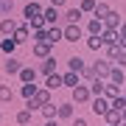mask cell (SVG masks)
I'll return each instance as SVG.
<instances>
[{"instance_id": "34", "label": "cell", "mask_w": 126, "mask_h": 126, "mask_svg": "<svg viewBox=\"0 0 126 126\" xmlns=\"http://www.w3.org/2000/svg\"><path fill=\"white\" fill-rule=\"evenodd\" d=\"M93 79H98V76H95V67H93V64H87V67L81 70V81H87V84H90Z\"/></svg>"}, {"instance_id": "18", "label": "cell", "mask_w": 126, "mask_h": 126, "mask_svg": "<svg viewBox=\"0 0 126 126\" xmlns=\"http://www.w3.org/2000/svg\"><path fill=\"white\" fill-rule=\"evenodd\" d=\"M64 39V31H62V25H48V42L53 45V42H62Z\"/></svg>"}, {"instance_id": "2", "label": "cell", "mask_w": 126, "mask_h": 126, "mask_svg": "<svg viewBox=\"0 0 126 126\" xmlns=\"http://www.w3.org/2000/svg\"><path fill=\"white\" fill-rule=\"evenodd\" d=\"M62 31H64V42H79V39H84V31H81L79 23H64Z\"/></svg>"}, {"instance_id": "21", "label": "cell", "mask_w": 126, "mask_h": 126, "mask_svg": "<svg viewBox=\"0 0 126 126\" xmlns=\"http://www.w3.org/2000/svg\"><path fill=\"white\" fill-rule=\"evenodd\" d=\"M104 121H107V123H121V121H123V118H121V109L109 104V109H107V115H104Z\"/></svg>"}, {"instance_id": "46", "label": "cell", "mask_w": 126, "mask_h": 126, "mask_svg": "<svg viewBox=\"0 0 126 126\" xmlns=\"http://www.w3.org/2000/svg\"><path fill=\"white\" fill-rule=\"evenodd\" d=\"M121 118H123V123H126V107H123V109H121Z\"/></svg>"}, {"instance_id": "48", "label": "cell", "mask_w": 126, "mask_h": 126, "mask_svg": "<svg viewBox=\"0 0 126 126\" xmlns=\"http://www.w3.org/2000/svg\"><path fill=\"white\" fill-rule=\"evenodd\" d=\"M0 123H3V112H0Z\"/></svg>"}, {"instance_id": "32", "label": "cell", "mask_w": 126, "mask_h": 126, "mask_svg": "<svg viewBox=\"0 0 126 126\" xmlns=\"http://www.w3.org/2000/svg\"><path fill=\"white\" fill-rule=\"evenodd\" d=\"M53 90H48V87H39V93H36V101L42 104V107H45V104H50L53 101V95H50Z\"/></svg>"}, {"instance_id": "42", "label": "cell", "mask_w": 126, "mask_h": 126, "mask_svg": "<svg viewBox=\"0 0 126 126\" xmlns=\"http://www.w3.org/2000/svg\"><path fill=\"white\" fill-rule=\"evenodd\" d=\"M118 45H121V48H126V36H123V34H118Z\"/></svg>"}, {"instance_id": "23", "label": "cell", "mask_w": 126, "mask_h": 126, "mask_svg": "<svg viewBox=\"0 0 126 126\" xmlns=\"http://www.w3.org/2000/svg\"><path fill=\"white\" fill-rule=\"evenodd\" d=\"M104 95H107L109 101L118 98V95H121V84H115V81H107V87H104Z\"/></svg>"}, {"instance_id": "14", "label": "cell", "mask_w": 126, "mask_h": 126, "mask_svg": "<svg viewBox=\"0 0 126 126\" xmlns=\"http://www.w3.org/2000/svg\"><path fill=\"white\" fill-rule=\"evenodd\" d=\"M42 87H48V90H59V87H64V81H62V76H59V73H48Z\"/></svg>"}, {"instance_id": "10", "label": "cell", "mask_w": 126, "mask_h": 126, "mask_svg": "<svg viewBox=\"0 0 126 126\" xmlns=\"http://www.w3.org/2000/svg\"><path fill=\"white\" fill-rule=\"evenodd\" d=\"M50 48H53L50 42H34V56H36V59H48L50 53H53Z\"/></svg>"}, {"instance_id": "39", "label": "cell", "mask_w": 126, "mask_h": 126, "mask_svg": "<svg viewBox=\"0 0 126 126\" xmlns=\"http://www.w3.org/2000/svg\"><path fill=\"white\" fill-rule=\"evenodd\" d=\"M109 104H112V107H118V109H123V107H126V95L121 93V95H118V98H112Z\"/></svg>"}, {"instance_id": "7", "label": "cell", "mask_w": 126, "mask_h": 126, "mask_svg": "<svg viewBox=\"0 0 126 126\" xmlns=\"http://www.w3.org/2000/svg\"><path fill=\"white\" fill-rule=\"evenodd\" d=\"M42 17H45L48 25H59V20H62V14H59V6H48L45 11H42Z\"/></svg>"}, {"instance_id": "45", "label": "cell", "mask_w": 126, "mask_h": 126, "mask_svg": "<svg viewBox=\"0 0 126 126\" xmlns=\"http://www.w3.org/2000/svg\"><path fill=\"white\" fill-rule=\"evenodd\" d=\"M121 34L126 36V20H123V23H121Z\"/></svg>"}, {"instance_id": "47", "label": "cell", "mask_w": 126, "mask_h": 126, "mask_svg": "<svg viewBox=\"0 0 126 126\" xmlns=\"http://www.w3.org/2000/svg\"><path fill=\"white\" fill-rule=\"evenodd\" d=\"M107 126H121V123H107Z\"/></svg>"}, {"instance_id": "3", "label": "cell", "mask_w": 126, "mask_h": 126, "mask_svg": "<svg viewBox=\"0 0 126 126\" xmlns=\"http://www.w3.org/2000/svg\"><path fill=\"white\" fill-rule=\"evenodd\" d=\"M90 109H93L98 118H104V115H107V109H109V98H107V95H93Z\"/></svg>"}, {"instance_id": "29", "label": "cell", "mask_w": 126, "mask_h": 126, "mask_svg": "<svg viewBox=\"0 0 126 126\" xmlns=\"http://www.w3.org/2000/svg\"><path fill=\"white\" fill-rule=\"evenodd\" d=\"M104 87H107V79H93L90 81V93L93 95H104Z\"/></svg>"}, {"instance_id": "9", "label": "cell", "mask_w": 126, "mask_h": 126, "mask_svg": "<svg viewBox=\"0 0 126 126\" xmlns=\"http://www.w3.org/2000/svg\"><path fill=\"white\" fill-rule=\"evenodd\" d=\"M14 39H17V45H23V42H31V25H17V31H14Z\"/></svg>"}, {"instance_id": "13", "label": "cell", "mask_w": 126, "mask_h": 126, "mask_svg": "<svg viewBox=\"0 0 126 126\" xmlns=\"http://www.w3.org/2000/svg\"><path fill=\"white\" fill-rule=\"evenodd\" d=\"M39 73H42V76H48V73H56V56H53V53H50L48 59H42V62H39Z\"/></svg>"}, {"instance_id": "35", "label": "cell", "mask_w": 126, "mask_h": 126, "mask_svg": "<svg viewBox=\"0 0 126 126\" xmlns=\"http://www.w3.org/2000/svg\"><path fill=\"white\" fill-rule=\"evenodd\" d=\"M11 11H14V0H0V14H3V17H9Z\"/></svg>"}, {"instance_id": "31", "label": "cell", "mask_w": 126, "mask_h": 126, "mask_svg": "<svg viewBox=\"0 0 126 126\" xmlns=\"http://www.w3.org/2000/svg\"><path fill=\"white\" fill-rule=\"evenodd\" d=\"M104 23H107V28H121V14H118V11H109L107 17H104Z\"/></svg>"}, {"instance_id": "38", "label": "cell", "mask_w": 126, "mask_h": 126, "mask_svg": "<svg viewBox=\"0 0 126 126\" xmlns=\"http://www.w3.org/2000/svg\"><path fill=\"white\" fill-rule=\"evenodd\" d=\"M84 14H93V9H95V0H81V6H79Z\"/></svg>"}, {"instance_id": "40", "label": "cell", "mask_w": 126, "mask_h": 126, "mask_svg": "<svg viewBox=\"0 0 126 126\" xmlns=\"http://www.w3.org/2000/svg\"><path fill=\"white\" fill-rule=\"evenodd\" d=\"M115 64H121V67H126V48H121V53H118Z\"/></svg>"}, {"instance_id": "30", "label": "cell", "mask_w": 126, "mask_h": 126, "mask_svg": "<svg viewBox=\"0 0 126 126\" xmlns=\"http://www.w3.org/2000/svg\"><path fill=\"white\" fill-rule=\"evenodd\" d=\"M17 76H20V81H23V84H28V81H36V70H34V67H23Z\"/></svg>"}, {"instance_id": "1", "label": "cell", "mask_w": 126, "mask_h": 126, "mask_svg": "<svg viewBox=\"0 0 126 126\" xmlns=\"http://www.w3.org/2000/svg\"><path fill=\"white\" fill-rule=\"evenodd\" d=\"M70 101H73V104H90V101H93L90 84H84V81H81V84H76V87L70 90Z\"/></svg>"}, {"instance_id": "22", "label": "cell", "mask_w": 126, "mask_h": 126, "mask_svg": "<svg viewBox=\"0 0 126 126\" xmlns=\"http://www.w3.org/2000/svg\"><path fill=\"white\" fill-rule=\"evenodd\" d=\"M87 48H90L93 53H98V50H104V39L95 36V34H90V36H87Z\"/></svg>"}, {"instance_id": "12", "label": "cell", "mask_w": 126, "mask_h": 126, "mask_svg": "<svg viewBox=\"0 0 126 126\" xmlns=\"http://www.w3.org/2000/svg\"><path fill=\"white\" fill-rule=\"evenodd\" d=\"M118 34H121V28H104V34H101L104 48L107 45H118Z\"/></svg>"}, {"instance_id": "15", "label": "cell", "mask_w": 126, "mask_h": 126, "mask_svg": "<svg viewBox=\"0 0 126 126\" xmlns=\"http://www.w3.org/2000/svg\"><path fill=\"white\" fill-rule=\"evenodd\" d=\"M42 11H45V9H42L39 3H28L25 9H23V17L25 20H34V17H42Z\"/></svg>"}, {"instance_id": "36", "label": "cell", "mask_w": 126, "mask_h": 126, "mask_svg": "<svg viewBox=\"0 0 126 126\" xmlns=\"http://www.w3.org/2000/svg\"><path fill=\"white\" fill-rule=\"evenodd\" d=\"M118 53H121V45H107V59L115 64V59H118Z\"/></svg>"}, {"instance_id": "8", "label": "cell", "mask_w": 126, "mask_h": 126, "mask_svg": "<svg viewBox=\"0 0 126 126\" xmlns=\"http://www.w3.org/2000/svg\"><path fill=\"white\" fill-rule=\"evenodd\" d=\"M104 28H107V23H104V20H98V17H90V20H87V34L101 36V34H104Z\"/></svg>"}, {"instance_id": "25", "label": "cell", "mask_w": 126, "mask_h": 126, "mask_svg": "<svg viewBox=\"0 0 126 126\" xmlns=\"http://www.w3.org/2000/svg\"><path fill=\"white\" fill-rule=\"evenodd\" d=\"M39 112H42V118H45V121H50V118H56V112H59V104L50 101V104H45V107L39 109Z\"/></svg>"}, {"instance_id": "44", "label": "cell", "mask_w": 126, "mask_h": 126, "mask_svg": "<svg viewBox=\"0 0 126 126\" xmlns=\"http://www.w3.org/2000/svg\"><path fill=\"white\" fill-rule=\"evenodd\" d=\"M67 0H50V6H64Z\"/></svg>"}, {"instance_id": "20", "label": "cell", "mask_w": 126, "mask_h": 126, "mask_svg": "<svg viewBox=\"0 0 126 126\" xmlns=\"http://www.w3.org/2000/svg\"><path fill=\"white\" fill-rule=\"evenodd\" d=\"M107 81H115V84H123V81H126V70L121 67V64H115V67H112V73H109V79Z\"/></svg>"}, {"instance_id": "16", "label": "cell", "mask_w": 126, "mask_h": 126, "mask_svg": "<svg viewBox=\"0 0 126 126\" xmlns=\"http://www.w3.org/2000/svg\"><path fill=\"white\" fill-rule=\"evenodd\" d=\"M0 50L9 53V56H14V50H17V39H14V36H3V39H0Z\"/></svg>"}, {"instance_id": "24", "label": "cell", "mask_w": 126, "mask_h": 126, "mask_svg": "<svg viewBox=\"0 0 126 126\" xmlns=\"http://www.w3.org/2000/svg\"><path fill=\"white\" fill-rule=\"evenodd\" d=\"M20 93H23V98H34V95L39 93V84L28 81V84H23V87H20Z\"/></svg>"}, {"instance_id": "37", "label": "cell", "mask_w": 126, "mask_h": 126, "mask_svg": "<svg viewBox=\"0 0 126 126\" xmlns=\"http://www.w3.org/2000/svg\"><path fill=\"white\" fill-rule=\"evenodd\" d=\"M28 25H31V31H36V28H45L48 23H45V17H34V20H25Z\"/></svg>"}, {"instance_id": "28", "label": "cell", "mask_w": 126, "mask_h": 126, "mask_svg": "<svg viewBox=\"0 0 126 126\" xmlns=\"http://www.w3.org/2000/svg\"><path fill=\"white\" fill-rule=\"evenodd\" d=\"M67 67H70V70H76V73H81V70L87 67V62H84L81 56H70V59H67Z\"/></svg>"}, {"instance_id": "17", "label": "cell", "mask_w": 126, "mask_h": 126, "mask_svg": "<svg viewBox=\"0 0 126 126\" xmlns=\"http://www.w3.org/2000/svg\"><path fill=\"white\" fill-rule=\"evenodd\" d=\"M56 118H59V121H70V118H76V115H73V101H67V104H59V112H56Z\"/></svg>"}, {"instance_id": "19", "label": "cell", "mask_w": 126, "mask_h": 126, "mask_svg": "<svg viewBox=\"0 0 126 126\" xmlns=\"http://www.w3.org/2000/svg\"><path fill=\"white\" fill-rule=\"evenodd\" d=\"M81 17H84V11H81V9H67V11L62 14L64 23H81Z\"/></svg>"}, {"instance_id": "6", "label": "cell", "mask_w": 126, "mask_h": 126, "mask_svg": "<svg viewBox=\"0 0 126 126\" xmlns=\"http://www.w3.org/2000/svg\"><path fill=\"white\" fill-rule=\"evenodd\" d=\"M3 70H6V76H17L20 70H23V62H20V59H14V56H9L3 62Z\"/></svg>"}, {"instance_id": "27", "label": "cell", "mask_w": 126, "mask_h": 126, "mask_svg": "<svg viewBox=\"0 0 126 126\" xmlns=\"http://www.w3.org/2000/svg\"><path fill=\"white\" fill-rule=\"evenodd\" d=\"M14 101V90L9 84H0V104H11Z\"/></svg>"}, {"instance_id": "4", "label": "cell", "mask_w": 126, "mask_h": 126, "mask_svg": "<svg viewBox=\"0 0 126 126\" xmlns=\"http://www.w3.org/2000/svg\"><path fill=\"white\" fill-rule=\"evenodd\" d=\"M93 67H95V76L98 79H109V73H112L115 64L109 62V59H98V62H93Z\"/></svg>"}, {"instance_id": "5", "label": "cell", "mask_w": 126, "mask_h": 126, "mask_svg": "<svg viewBox=\"0 0 126 126\" xmlns=\"http://www.w3.org/2000/svg\"><path fill=\"white\" fill-rule=\"evenodd\" d=\"M17 25H20V23L11 17V14H9V17H3V20H0V36H14Z\"/></svg>"}, {"instance_id": "26", "label": "cell", "mask_w": 126, "mask_h": 126, "mask_svg": "<svg viewBox=\"0 0 126 126\" xmlns=\"http://www.w3.org/2000/svg\"><path fill=\"white\" fill-rule=\"evenodd\" d=\"M31 115H34V112H31V109L25 107V109H20V112L14 115V121H17L20 126H28V123H31Z\"/></svg>"}, {"instance_id": "41", "label": "cell", "mask_w": 126, "mask_h": 126, "mask_svg": "<svg viewBox=\"0 0 126 126\" xmlns=\"http://www.w3.org/2000/svg\"><path fill=\"white\" fill-rule=\"evenodd\" d=\"M73 126H87V118H81V115H76V118H73Z\"/></svg>"}, {"instance_id": "49", "label": "cell", "mask_w": 126, "mask_h": 126, "mask_svg": "<svg viewBox=\"0 0 126 126\" xmlns=\"http://www.w3.org/2000/svg\"><path fill=\"white\" fill-rule=\"evenodd\" d=\"M121 126H126V123H123V121H121Z\"/></svg>"}, {"instance_id": "33", "label": "cell", "mask_w": 126, "mask_h": 126, "mask_svg": "<svg viewBox=\"0 0 126 126\" xmlns=\"http://www.w3.org/2000/svg\"><path fill=\"white\" fill-rule=\"evenodd\" d=\"M109 11H112V9H109L107 3H95V9H93V17L104 20V17H107V14H109Z\"/></svg>"}, {"instance_id": "11", "label": "cell", "mask_w": 126, "mask_h": 126, "mask_svg": "<svg viewBox=\"0 0 126 126\" xmlns=\"http://www.w3.org/2000/svg\"><path fill=\"white\" fill-rule=\"evenodd\" d=\"M62 81H64V87H76V84H81V73H76V70H70L67 67V73H62Z\"/></svg>"}, {"instance_id": "43", "label": "cell", "mask_w": 126, "mask_h": 126, "mask_svg": "<svg viewBox=\"0 0 126 126\" xmlns=\"http://www.w3.org/2000/svg\"><path fill=\"white\" fill-rule=\"evenodd\" d=\"M45 126H59V118H50V121H45Z\"/></svg>"}]
</instances>
